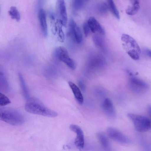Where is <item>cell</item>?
<instances>
[{
	"instance_id": "obj_1",
	"label": "cell",
	"mask_w": 151,
	"mask_h": 151,
	"mask_svg": "<svg viewBox=\"0 0 151 151\" xmlns=\"http://www.w3.org/2000/svg\"><path fill=\"white\" fill-rule=\"evenodd\" d=\"M0 119L14 126L21 125L25 121L24 117L21 112L14 109L8 108H0Z\"/></svg>"
},
{
	"instance_id": "obj_2",
	"label": "cell",
	"mask_w": 151,
	"mask_h": 151,
	"mask_svg": "<svg viewBox=\"0 0 151 151\" xmlns=\"http://www.w3.org/2000/svg\"><path fill=\"white\" fill-rule=\"evenodd\" d=\"M123 42V46L128 55L134 60H138L141 50L138 44L132 37L126 34H123L121 38Z\"/></svg>"
},
{
	"instance_id": "obj_3",
	"label": "cell",
	"mask_w": 151,
	"mask_h": 151,
	"mask_svg": "<svg viewBox=\"0 0 151 151\" xmlns=\"http://www.w3.org/2000/svg\"><path fill=\"white\" fill-rule=\"evenodd\" d=\"M24 108L29 113L47 117H53L58 115V113L55 111L35 102H27L25 105Z\"/></svg>"
},
{
	"instance_id": "obj_4",
	"label": "cell",
	"mask_w": 151,
	"mask_h": 151,
	"mask_svg": "<svg viewBox=\"0 0 151 151\" xmlns=\"http://www.w3.org/2000/svg\"><path fill=\"white\" fill-rule=\"evenodd\" d=\"M127 116L137 131L145 132L151 129V121L147 117L133 113L128 114Z\"/></svg>"
},
{
	"instance_id": "obj_5",
	"label": "cell",
	"mask_w": 151,
	"mask_h": 151,
	"mask_svg": "<svg viewBox=\"0 0 151 151\" xmlns=\"http://www.w3.org/2000/svg\"><path fill=\"white\" fill-rule=\"evenodd\" d=\"M55 54L58 58L65 64L69 68L74 70L76 68L75 61L69 56L67 49L62 46L57 47L55 50Z\"/></svg>"
},
{
	"instance_id": "obj_6",
	"label": "cell",
	"mask_w": 151,
	"mask_h": 151,
	"mask_svg": "<svg viewBox=\"0 0 151 151\" xmlns=\"http://www.w3.org/2000/svg\"><path fill=\"white\" fill-rule=\"evenodd\" d=\"M130 78L129 86L131 90L138 94L143 93L149 88L148 85L145 82L134 77L132 74L129 73Z\"/></svg>"
},
{
	"instance_id": "obj_7",
	"label": "cell",
	"mask_w": 151,
	"mask_h": 151,
	"mask_svg": "<svg viewBox=\"0 0 151 151\" xmlns=\"http://www.w3.org/2000/svg\"><path fill=\"white\" fill-rule=\"evenodd\" d=\"M56 7L58 21L62 26L65 27L68 18L64 0H57Z\"/></svg>"
},
{
	"instance_id": "obj_8",
	"label": "cell",
	"mask_w": 151,
	"mask_h": 151,
	"mask_svg": "<svg viewBox=\"0 0 151 151\" xmlns=\"http://www.w3.org/2000/svg\"><path fill=\"white\" fill-rule=\"evenodd\" d=\"M107 133L111 139L119 143L128 144L130 142V140L126 136L115 128H108L107 130Z\"/></svg>"
},
{
	"instance_id": "obj_9",
	"label": "cell",
	"mask_w": 151,
	"mask_h": 151,
	"mask_svg": "<svg viewBox=\"0 0 151 151\" xmlns=\"http://www.w3.org/2000/svg\"><path fill=\"white\" fill-rule=\"evenodd\" d=\"M68 34L72 37L74 38L78 43H81L82 40V35L81 30L72 19L70 20L69 23Z\"/></svg>"
},
{
	"instance_id": "obj_10",
	"label": "cell",
	"mask_w": 151,
	"mask_h": 151,
	"mask_svg": "<svg viewBox=\"0 0 151 151\" xmlns=\"http://www.w3.org/2000/svg\"><path fill=\"white\" fill-rule=\"evenodd\" d=\"M70 129L75 132L76 135L74 143L76 147L79 149H82L84 144L83 132L81 128L78 126L72 124L70 125Z\"/></svg>"
},
{
	"instance_id": "obj_11",
	"label": "cell",
	"mask_w": 151,
	"mask_h": 151,
	"mask_svg": "<svg viewBox=\"0 0 151 151\" xmlns=\"http://www.w3.org/2000/svg\"><path fill=\"white\" fill-rule=\"evenodd\" d=\"M101 108L106 115L111 118H114L116 112L114 106L111 101L108 98L105 99L101 105Z\"/></svg>"
},
{
	"instance_id": "obj_12",
	"label": "cell",
	"mask_w": 151,
	"mask_h": 151,
	"mask_svg": "<svg viewBox=\"0 0 151 151\" xmlns=\"http://www.w3.org/2000/svg\"><path fill=\"white\" fill-rule=\"evenodd\" d=\"M38 18L42 33L44 37H46L47 34V25L46 15L43 9H40L38 12Z\"/></svg>"
},
{
	"instance_id": "obj_13",
	"label": "cell",
	"mask_w": 151,
	"mask_h": 151,
	"mask_svg": "<svg viewBox=\"0 0 151 151\" xmlns=\"http://www.w3.org/2000/svg\"><path fill=\"white\" fill-rule=\"evenodd\" d=\"M91 31L95 33L98 32L100 34L105 35V31L103 27L97 20L93 17H91L87 21Z\"/></svg>"
},
{
	"instance_id": "obj_14",
	"label": "cell",
	"mask_w": 151,
	"mask_h": 151,
	"mask_svg": "<svg viewBox=\"0 0 151 151\" xmlns=\"http://www.w3.org/2000/svg\"><path fill=\"white\" fill-rule=\"evenodd\" d=\"M68 83L76 99L79 104H82L83 101V98L79 88L75 83L69 81Z\"/></svg>"
},
{
	"instance_id": "obj_15",
	"label": "cell",
	"mask_w": 151,
	"mask_h": 151,
	"mask_svg": "<svg viewBox=\"0 0 151 151\" xmlns=\"http://www.w3.org/2000/svg\"><path fill=\"white\" fill-rule=\"evenodd\" d=\"M97 136L103 148L106 151L110 150V145L106 135L102 132H99L97 133Z\"/></svg>"
},
{
	"instance_id": "obj_16",
	"label": "cell",
	"mask_w": 151,
	"mask_h": 151,
	"mask_svg": "<svg viewBox=\"0 0 151 151\" xmlns=\"http://www.w3.org/2000/svg\"><path fill=\"white\" fill-rule=\"evenodd\" d=\"M139 0H131L132 5L128 7L126 10V14L129 15H133L138 11L139 7Z\"/></svg>"
},
{
	"instance_id": "obj_17",
	"label": "cell",
	"mask_w": 151,
	"mask_h": 151,
	"mask_svg": "<svg viewBox=\"0 0 151 151\" xmlns=\"http://www.w3.org/2000/svg\"><path fill=\"white\" fill-rule=\"evenodd\" d=\"M109 9L111 14L118 19H119L120 16L119 11L113 0H106Z\"/></svg>"
},
{
	"instance_id": "obj_18",
	"label": "cell",
	"mask_w": 151,
	"mask_h": 151,
	"mask_svg": "<svg viewBox=\"0 0 151 151\" xmlns=\"http://www.w3.org/2000/svg\"><path fill=\"white\" fill-rule=\"evenodd\" d=\"M8 13L12 19L14 20L17 22H19L20 21V13L17 8L15 6H11L8 11Z\"/></svg>"
},
{
	"instance_id": "obj_19",
	"label": "cell",
	"mask_w": 151,
	"mask_h": 151,
	"mask_svg": "<svg viewBox=\"0 0 151 151\" xmlns=\"http://www.w3.org/2000/svg\"><path fill=\"white\" fill-rule=\"evenodd\" d=\"M18 76L23 95L26 99H29V95L23 77L22 75L19 73L18 74Z\"/></svg>"
},
{
	"instance_id": "obj_20",
	"label": "cell",
	"mask_w": 151,
	"mask_h": 151,
	"mask_svg": "<svg viewBox=\"0 0 151 151\" xmlns=\"http://www.w3.org/2000/svg\"><path fill=\"white\" fill-rule=\"evenodd\" d=\"M108 7L107 3L104 2L101 3L98 6V10L99 13L102 15H105L108 12Z\"/></svg>"
},
{
	"instance_id": "obj_21",
	"label": "cell",
	"mask_w": 151,
	"mask_h": 151,
	"mask_svg": "<svg viewBox=\"0 0 151 151\" xmlns=\"http://www.w3.org/2000/svg\"><path fill=\"white\" fill-rule=\"evenodd\" d=\"M11 103L9 99L4 94L0 93V106H4Z\"/></svg>"
},
{
	"instance_id": "obj_22",
	"label": "cell",
	"mask_w": 151,
	"mask_h": 151,
	"mask_svg": "<svg viewBox=\"0 0 151 151\" xmlns=\"http://www.w3.org/2000/svg\"><path fill=\"white\" fill-rule=\"evenodd\" d=\"M73 6L76 10H79L83 7V0H73Z\"/></svg>"
},
{
	"instance_id": "obj_23",
	"label": "cell",
	"mask_w": 151,
	"mask_h": 151,
	"mask_svg": "<svg viewBox=\"0 0 151 151\" xmlns=\"http://www.w3.org/2000/svg\"><path fill=\"white\" fill-rule=\"evenodd\" d=\"M61 25L58 26V37L59 41L62 42L64 41L65 40V36L64 33L62 29Z\"/></svg>"
},
{
	"instance_id": "obj_24",
	"label": "cell",
	"mask_w": 151,
	"mask_h": 151,
	"mask_svg": "<svg viewBox=\"0 0 151 151\" xmlns=\"http://www.w3.org/2000/svg\"><path fill=\"white\" fill-rule=\"evenodd\" d=\"M83 29L84 34L86 37H87L90 33V28L87 22H85L83 25Z\"/></svg>"
},
{
	"instance_id": "obj_25",
	"label": "cell",
	"mask_w": 151,
	"mask_h": 151,
	"mask_svg": "<svg viewBox=\"0 0 151 151\" xmlns=\"http://www.w3.org/2000/svg\"><path fill=\"white\" fill-rule=\"evenodd\" d=\"M78 84L80 88L83 91H84L86 89V86L84 83L81 81H78Z\"/></svg>"
},
{
	"instance_id": "obj_26",
	"label": "cell",
	"mask_w": 151,
	"mask_h": 151,
	"mask_svg": "<svg viewBox=\"0 0 151 151\" xmlns=\"http://www.w3.org/2000/svg\"><path fill=\"white\" fill-rule=\"evenodd\" d=\"M146 55L151 58V50L149 49H146L145 50Z\"/></svg>"
},
{
	"instance_id": "obj_27",
	"label": "cell",
	"mask_w": 151,
	"mask_h": 151,
	"mask_svg": "<svg viewBox=\"0 0 151 151\" xmlns=\"http://www.w3.org/2000/svg\"><path fill=\"white\" fill-rule=\"evenodd\" d=\"M148 111L149 114L151 118V106H149L148 107Z\"/></svg>"
}]
</instances>
